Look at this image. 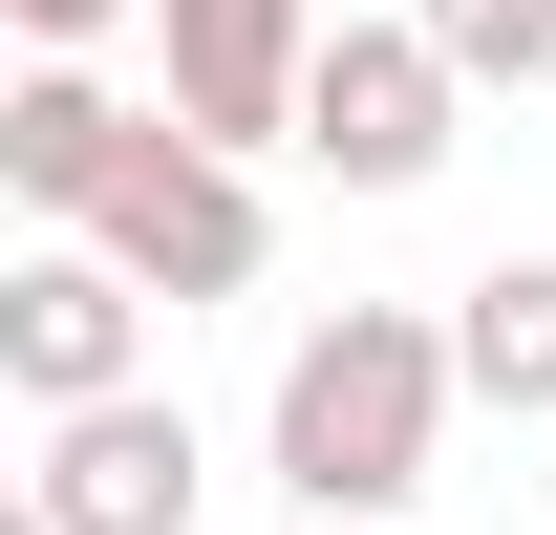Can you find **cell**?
<instances>
[{"mask_svg": "<svg viewBox=\"0 0 556 535\" xmlns=\"http://www.w3.org/2000/svg\"><path fill=\"white\" fill-rule=\"evenodd\" d=\"M257 450H278V493H300L321 535H407L428 450H450V322H428V300H343V322H300V343H278Z\"/></svg>", "mask_w": 556, "mask_h": 535, "instance_id": "1", "label": "cell"}, {"mask_svg": "<svg viewBox=\"0 0 556 535\" xmlns=\"http://www.w3.org/2000/svg\"><path fill=\"white\" fill-rule=\"evenodd\" d=\"M86 258L129 278V300H257V258H278V214H257V172H214V150H172V129H129V172H108V214H86Z\"/></svg>", "mask_w": 556, "mask_h": 535, "instance_id": "2", "label": "cell"}, {"mask_svg": "<svg viewBox=\"0 0 556 535\" xmlns=\"http://www.w3.org/2000/svg\"><path fill=\"white\" fill-rule=\"evenodd\" d=\"M150 43H172V108H150L172 150H214V172L300 150V65H321V0H150Z\"/></svg>", "mask_w": 556, "mask_h": 535, "instance_id": "3", "label": "cell"}, {"mask_svg": "<svg viewBox=\"0 0 556 535\" xmlns=\"http://www.w3.org/2000/svg\"><path fill=\"white\" fill-rule=\"evenodd\" d=\"M450 108H471V86L428 65L407 22H321V65H300V172H343V194H428V172H450Z\"/></svg>", "mask_w": 556, "mask_h": 535, "instance_id": "4", "label": "cell"}, {"mask_svg": "<svg viewBox=\"0 0 556 535\" xmlns=\"http://www.w3.org/2000/svg\"><path fill=\"white\" fill-rule=\"evenodd\" d=\"M129 386H150V300H129V278L86 258V236L0 258V407L65 428V407H129Z\"/></svg>", "mask_w": 556, "mask_h": 535, "instance_id": "5", "label": "cell"}, {"mask_svg": "<svg viewBox=\"0 0 556 535\" xmlns=\"http://www.w3.org/2000/svg\"><path fill=\"white\" fill-rule=\"evenodd\" d=\"M193 493H214V450H193V407H172V386L65 407L43 471H22V514H43V535H193Z\"/></svg>", "mask_w": 556, "mask_h": 535, "instance_id": "6", "label": "cell"}, {"mask_svg": "<svg viewBox=\"0 0 556 535\" xmlns=\"http://www.w3.org/2000/svg\"><path fill=\"white\" fill-rule=\"evenodd\" d=\"M129 129H150V108L108 65H22V86H0V194H22V214H108Z\"/></svg>", "mask_w": 556, "mask_h": 535, "instance_id": "7", "label": "cell"}, {"mask_svg": "<svg viewBox=\"0 0 556 535\" xmlns=\"http://www.w3.org/2000/svg\"><path fill=\"white\" fill-rule=\"evenodd\" d=\"M450 407H514V428H556V258L450 278Z\"/></svg>", "mask_w": 556, "mask_h": 535, "instance_id": "8", "label": "cell"}, {"mask_svg": "<svg viewBox=\"0 0 556 535\" xmlns=\"http://www.w3.org/2000/svg\"><path fill=\"white\" fill-rule=\"evenodd\" d=\"M407 43L450 86H556V0H407Z\"/></svg>", "mask_w": 556, "mask_h": 535, "instance_id": "9", "label": "cell"}, {"mask_svg": "<svg viewBox=\"0 0 556 535\" xmlns=\"http://www.w3.org/2000/svg\"><path fill=\"white\" fill-rule=\"evenodd\" d=\"M0 22H22V43H43V65H86V43H108V22H150V0H0Z\"/></svg>", "mask_w": 556, "mask_h": 535, "instance_id": "10", "label": "cell"}, {"mask_svg": "<svg viewBox=\"0 0 556 535\" xmlns=\"http://www.w3.org/2000/svg\"><path fill=\"white\" fill-rule=\"evenodd\" d=\"M0 535H43V514H22V471H0Z\"/></svg>", "mask_w": 556, "mask_h": 535, "instance_id": "11", "label": "cell"}, {"mask_svg": "<svg viewBox=\"0 0 556 535\" xmlns=\"http://www.w3.org/2000/svg\"><path fill=\"white\" fill-rule=\"evenodd\" d=\"M535 493H556V428H535Z\"/></svg>", "mask_w": 556, "mask_h": 535, "instance_id": "12", "label": "cell"}, {"mask_svg": "<svg viewBox=\"0 0 556 535\" xmlns=\"http://www.w3.org/2000/svg\"><path fill=\"white\" fill-rule=\"evenodd\" d=\"M300 535H321V514H300Z\"/></svg>", "mask_w": 556, "mask_h": 535, "instance_id": "13", "label": "cell"}]
</instances>
